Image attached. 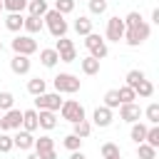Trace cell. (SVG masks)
I'll use <instances>...</instances> for the list:
<instances>
[{"label": "cell", "mask_w": 159, "mask_h": 159, "mask_svg": "<svg viewBox=\"0 0 159 159\" xmlns=\"http://www.w3.org/2000/svg\"><path fill=\"white\" fill-rule=\"evenodd\" d=\"M149 32H152V27H149V22L142 17L139 22H134V25H129V27H124V42L129 45V47H139L142 42H147L149 40Z\"/></svg>", "instance_id": "1"}, {"label": "cell", "mask_w": 159, "mask_h": 159, "mask_svg": "<svg viewBox=\"0 0 159 159\" xmlns=\"http://www.w3.org/2000/svg\"><path fill=\"white\" fill-rule=\"evenodd\" d=\"M42 22H45V27L50 30V35H52V37H62V35H67V30H70V25H67L65 15H60L55 7H52V10H47V12L42 15Z\"/></svg>", "instance_id": "2"}, {"label": "cell", "mask_w": 159, "mask_h": 159, "mask_svg": "<svg viewBox=\"0 0 159 159\" xmlns=\"http://www.w3.org/2000/svg\"><path fill=\"white\" fill-rule=\"evenodd\" d=\"M52 87H55V92H60V94H75V92H80L82 80H80L77 75H72V72H60V75L52 80Z\"/></svg>", "instance_id": "3"}, {"label": "cell", "mask_w": 159, "mask_h": 159, "mask_svg": "<svg viewBox=\"0 0 159 159\" xmlns=\"http://www.w3.org/2000/svg\"><path fill=\"white\" fill-rule=\"evenodd\" d=\"M57 112H60V114H62V119H65V122H70V124L87 119V114H84V107H82L77 99H62V107H60Z\"/></svg>", "instance_id": "4"}, {"label": "cell", "mask_w": 159, "mask_h": 159, "mask_svg": "<svg viewBox=\"0 0 159 159\" xmlns=\"http://www.w3.org/2000/svg\"><path fill=\"white\" fill-rule=\"evenodd\" d=\"M10 47H12V52L15 55H35L37 52V40L32 37V35H15L12 40H10Z\"/></svg>", "instance_id": "5"}, {"label": "cell", "mask_w": 159, "mask_h": 159, "mask_svg": "<svg viewBox=\"0 0 159 159\" xmlns=\"http://www.w3.org/2000/svg\"><path fill=\"white\" fill-rule=\"evenodd\" d=\"M84 47L89 50V55L92 57H97V60H104L107 57V40L102 37V35H97L94 30L89 32V35H84Z\"/></svg>", "instance_id": "6"}, {"label": "cell", "mask_w": 159, "mask_h": 159, "mask_svg": "<svg viewBox=\"0 0 159 159\" xmlns=\"http://www.w3.org/2000/svg\"><path fill=\"white\" fill-rule=\"evenodd\" d=\"M55 50H57V55H60V62H75V60H77V47H75V42H72L67 35L57 37Z\"/></svg>", "instance_id": "7"}, {"label": "cell", "mask_w": 159, "mask_h": 159, "mask_svg": "<svg viewBox=\"0 0 159 159\" xmlns=\"http://www.w3.org/2000/svg\"><path fill=\"white\" fill-rule=\"evenodd\" d=\"M22 127V112L10 107L0 114V132H12V129H20Z\"/></svg>", "instance_id": "8"}, {"label": "cell", "mask_w": 159, "mask_h": 159, "mask_svg": "<svg viewBox=\"0 0 159 159\" xmlns=\"http://www.w3.org/2000/svg\"><path fill=\"white\" fill-rule=\"evenodd\" d=\"M62 107V94L60 92H42L35 97V109H52L57 112Z\"/></svg>", "instance_id": "9"}, {"label": "cell", "mask_w": 159, "mask_h": 159, "mask_svg": "<svg viewBox=\"0 0 159 159\" xmlns=\"http://www.w3.org/2000/svg\"><path fill=\"white\" fill-rule=\"evenodd\" d=\"M104 37H107L109 42H119V40L124 37V20H122L119 15H112V17L107 20V30H104Z\"/></svg>", "instance_id": "10"}, {"label": "cell", "mask_w": 159, "mask_h": 159, "mask_svg": "<svg viewBox=\"0 0 159 159\" xmlns=\"http://www.w3.org/2000/svg\"><path fill=\"white\" fill-rule=\"evenodd\" d=\"M139 117H142V107L137 104V102H127V104H119V119L122 122H139Z\"/></svg>", "instance_id": "11"}, {"label": "cell", "mask_w": 159, "mask_h": 159, "mask_svg": "<svg viewBox=\"0 0 159 159\" xmlns=\"http://www.w3.org/2000/svg\"><path fill=\"white\" fill-rule=\"evenodd\" d=\"M112 119H114V114H112V109L104 107V104L92 112V127H102V129H104V127L112 124Z\"/></svg>", "instance_id": "12"}, {"label": "cell", "mask_w": 159, "mask_h": 159, "mask_svg": "<svg viewBox=\"0 0 159 159\" xmlns=\"http://www.w3.org/2000/svg\"><path fill=\"white\" fill-rule=\"evenodd\" d=\"M17 134L12 137V144L17 147V149H22V152H30L32 147H35V134L32 132H27V129H15Z\"/></svg>", "instance_id": "13"}, {"label": "cell", "mask_w": 159, "mask_h": 159, "mask_svg": "<svg viewBox=\"0 0 159 159\" xmlns=\"http://www.w3.org/2000/svg\"><path fill=\"white\" fill-rule=\"evenodd\" d=\"M37 127L45 129V132L55 129L57 127V112H52V109H37Z\"/></svg>", "instance_id": "14"}, {"label": "cell", "mask_w": 159, "mask_h": 159, "mask_svg": "<svg viewBox=\"0 0 159 159\" xmlns=\"http://www.w3.org/2000/svg\"><path fill=\"white\" fill-rule=\"evenodd\" d=\"M30 67H32V60H30L27 55H12V60H10V70H12L15 75H27Z\"/></svg>", "instance_id": "15"}, {"label": "cell", "mask_w": 159, "mask_h": 159, "mask_svg": "<svg viewBox=\"0 0 159 159\" xmlns=\"http://www.w3.org/2000/svg\"><path fill=\"white\" fill-rule=\"evenodd\" d=\"M42 27H45L42 17H37V15H25V20H22V30H25L27 35H37V32H42Z\"/></svg>", "instance_id": "16"}, {"label": "cell", "mask_w": 159, "mask_h": 159, "mask_svg": "<svg viewBox=\"0 0 159 159\" xmlns=\"http://www.w3.org/2000/svg\"><path fill=\"white\" fill-rule=\"evenodd\" d=\"M99 62H102V60H97V57H92V55L82 57V60H80L82 75H87V77H94V75H99Z\"/></svg>", "instance_id": "17"}, {"label": "cell", "mask_w": 159, "mask_h": 159, "mask_svg": "<svg viewBox=\"0 0 159 159\" xmlns=\"http://www.w3.org/2000/svg\"><path fill=\"white\" fill-rule=\"evenodd\" d=\"M32 149H35V154L42 157V154H47V152L55 149V139H52L50 134H40V139H35V147H32Z\"/></svg>", "instance_id": "18"}, {"label": "cell", "mask_w": 159, "mask_h": 159, "mask_svg": "<svg viewBox=\"0 0 159 159\" xmlns=\"http://www.w3.org/2000/svg\"><path fill=\"white\" fill-rule=\"evenodd\" d=\"M40 62H42V67H55L57 62H60V55H57V50L55 47H45V50H40Z\"/></svg>", "instance_id": "19"}, {"label": "cell", "mask_w": 159, "mask_h": 159, "mask_svg": "<svg viewBox=\"0 0 159 159\" xmlns=\"http://www.w3.org/2000/svg\"><path fill=\"white\" fill-rule=\"evenodd\" d=\"M20 129H27V132H37L40 127H37V109H25L22 112V127Z\"/></svg>", "instance_id": "20"}, {"label": "cell", "mask_w": 159, "mask_h": 159, "mask_svg": "<svg viewBox=\"0 0 159 159\" xmlns=\"http://www.w3.org/2000/svg\"><path fill=\"white\" fill-rule=\"evenodd\" d=\"M22 20H25L22 12H7V15H5V27H7L10 32H20V30H22Z\"/></svg>", "instance_id": "21"}, {"label": "cell", "mask_w": 159, "mask_h": 159, "mask_svg": "<svg viewBox=\"0 0 159 159\" xmlns=\"http://www.w3.org/2000/svg\"><path fill=\"white\" fill-rule=\"evenodd\" d=\"M72 27H75V32H77V35H82V37H84V35H89V32H92V20H89V15H80V17L75 20V25H72Z\"/></svg>", "instance_id": "22"}, {"label": "cell", "mask_w": 159, "mask_h": 159, "mask_svg": "<svg viewBox=\"0 0 159 159\" xmlns=\"http://www.w3.org/2000/svg\"><path fill=\"white\" fill-rule=\"evenodd\" d=\"M27 92H30L32 97L47 92V80H42V77H32V80H27Z\"/></svg>", "instance_id": "23"}, {"label": "cell", "mask_w": 159, "mask_h": 159, "mask_svg": "<svg viewBox=\"0 0 159 159\" xmlns=\"http://www.w3.org/2000/svg\"><path fill=\"white\" fill-rule=\"evenodd\" d=\"M147 124H142V122H132V129H129V139L134 142V144H139V142H144V137H147Z\"/></svg>", "instance_id": "24"}, {"label": "cell", "mask_w": 159, "mask_h": 159, "mask_svg": "<svg viewBox=\"0 0 159 159\" xmlns=\"http://www.w3.org/2000/svg\"><path fill=\"white\" fill-rule=\"evenodd\" d=\"M27 15H37V17H42L50 7H47V0H27Z\"/></svg>", "instance_id": "25"}, {"label": "cell", "mask_w": 159, "mask_h": 159, "mask_svg": "<svg viewBox=\"0 0 159 159\" xmlns=\"http://www.w3.org/2000/svg\"><path fill=\"white\" fill-rule=\"evenodd\" d=\"M72 134H77L80 139H87V137L92 134V122H89V119L75 122V124H72Z\"/></svg>", "instance_id": "26"}, {"label": "cell", "mask_w": 159, "mask_h": 159, "mask_svg": "<svg viewBox=\"0 0 159 159\" xmlns=\"http://www.w3.org/2000/svg\"><path fill=\"white\" fill-rule=\"evenodd\" d=\"M134 92H137V99H139V97H142V99H147V97H152V94H154V84L144 77V80L134 87Z\"/></svg>", "instance_id": "27"}, {"label": "cell", "mask_w": 159, "mask_h": 159, "mask_svg": "<svg viewBox=\"0 0 159 159\" xmlns=\"http://www.w3.org/2000/svg\"><path fill=\"white\" fill-rule=\"evenodd\" d=\"M144 77H147V75H144V72H142V70H129V72H127V75H124V84H127V87H132V89H134V87H137V84H139V82H142V80H144Z\"/></svg>", "instance_id": "28"}, {"label": "cell", "mask_w": 159, "mask_h": 159, "mask_svg": "<svg viewBox=\"0 0 159 159\" xmlns=\"http://www.w3.org/2000/svg\"><path fill=\"white\" fill-rule=\"evenodd\" d=\"M144 142H147L149 147L159 149V124H149V129H147V137H144Z\"/></svg>", "instance_id": "29"}, {"label": "cell", "mask_w": 159, "mask_h": 159, "mask_svg": "<svg viewBox=\"0 0 159 159\" xmlns=\"http://www.w3.org/2000/svg\"><path fill=\"white\" fill-rule=\"evenodd\" d=\"M137 157H139V159H157V149L149 147L147 142H139V144H137Z\"/></svg>", "instance_id": "30"}, {"label": "cell", "mask_w": 159, "mask_h": 159, "mask_svg": "<svg viewBox=\"0 0 159 159\" xmlns=\"http://www.w3.org/2000/svg\"><path fill=\"white\" fill-rule=\"evenodd\" d=\"M27 0H2V10L7 12H25Z\"/></svg>", "instance_id": "31"}, {"label": "cell", "mask_w": 159, "mask_h": 159, "mask_svg": "<svg viewBox=\"0 0 159 159\" xmlns=\"http://www.w3.org/2000/svg\"><path fill=\"white\" fill-rule=\"evenodd\" d=\"M82 142H84V139H80L77 134H67V137L62 139V147L70 149V152H77V149H82Z\"/></svg>", "instance_id": "32"}, {"label": "cell", "mask_w": 159, "mask_h": 159, "mask_svg": "<svg viewBox=\"0 0 159 159\" xmlns=\"http://www.w3.org/2000/svg\"><path fill=\"white\" fill-rule=\"evenodd\" d=\"M117 94H119V104H127V102H134V99H137V92H134L132 87H127V84L119 87Z\"/></svg>", "instance_id": "33"}, {"label": "cell", "mask_w": 159, "mask_h": 159, "mask_svg": "<svg viewBox=\"0 0 159 159\" xmlns=\"http://www.w3.org/2000/svg\"><path fill=\"white\" fill-rule=\"evenodd\" d=\"M142 114L147 117V122H149V124H159V104H157V102H152Z\"/></svg>", "instance_id": "34"}, {"label": "cell", "mask_w": 159, "mask_h": 159, "mask_svg": "<svg viewBox=\"0 0 159 159\" xmlns=\"http://www.w3.org/2000/svg\"><path fill=\"white\" fill-rule=\"evenodd\" d=\"M75 2H77V0H55V10H57L60 15H70V12L75 10Z\"/></svg>", "instance_id": "35"}, {"label": "cell", "mask_w": 159, "mask_h": 159, "mask_svg": "<svg viewBox=\"0 0 159 159\" xmlns=\"http://www.w3.org/2000/svg\"><path fill=\"white\" fill-rule=\"evenodd\" d=\"M10 107H15V94L7 92V89H2V92H0V112H5V109H10Z\"/></svg>", "instance_id": "36"}, {"label": "cell", "mask_w": 159, "mask_h": 159, "mask_svg": "<svg viewBox=\"0 0 159 159\" xmlns=\"http://www.w3.org/2000/svg\"><path fill=\"white\" fill-rule=\"evenodd\" d=\"M99 154H102V159H107V157H114V154H122V152H119V147L114 142H104L99 147Z\"/></svg>", "instance_id": "37"}, {"label": "cell", "mask_w": 159, "mask_h": 159, "mask_svg": "<svg viewBox=\"0 0 159 159\" xmlns=\"http://www.w3.org/2000/svg\"><path fill=\"white\" fill-rule=\"evenodd\" d=\"M87 5H89L92 15H104L107 12V0H87Z\"/></svg>", "instance_id": "38"}, {"label": "cell", "mask_w": 159, "mask_h": 159, "mask_svg": "<svg viewBox=\"0 0 159 159\" xmlns=\"http://www.w3.org/2000/svg\"><path fill=\"white\" fill-rule=\"evenodd\" d=\"M104 107H109V109H117V107H119V94H117V89L104 92Z\"/></svg>", "instance_id": "39"}, {"label": "cell", "mask_w": 159, "mask_h": 159, "mask_svg": "<svg viewBox=\"0 0 159 159\" xmlns=\"http://www.w3.org/2000/svg\"><path fill=\"white\" fill-rule=\"evenodd\" d=\"M12 149H15L12 137H10L7 132H0V152H2V154H7V152H12Z\"/></svg>", "instance_id": "40"}, {"label": "cell", "mask_w": 159, "mask_h": 159, "mask_svg": "<svg viewBox=\"0 0 159 159\" xmlns=\"http://www.w3.org/2000/svg\"><path fill=\"white\" fill-rule=\"evenodd\" d=\"M70 159H87V157H84L82 149H77V152H70Z\"/></svg>", "instance_id": "41"}, {"label": "cell", "mask_w": 159, "mask_h": 159, "mask_svg": "<svg viewBox=\"0 0 159 159\" xmlns=\"http://www.w3.org/2000/svg\"><path fill=\"white\" fill-rule=\"evenodd\" d=\"M152 22H154V25H159V7H154V10H152Z\"/></svg>", "instance_id": "42"}, {"label": "cell", "mask_w": 159, "mask_h": 159, "mask_svg": "<svg viewBox=\"0 0 159 159\" xmlns=\"http://www.w3.org/2000/svg\"><path fill=\"white\" fill-rule=\"evenodd\" d=\"M27 159H40V154H35V152H32V154H27Z\"/></svg>", "instance_id": "43"}, {"label": "cell", "mask_w": 159, "mask_h": 159, "mask_svg": "<svg viewBox=\"0 0 159 159\" xmlns=\"http://www.w3.org/2000/svg\"><path fill=\"white\" fill-rule=\"evenodd\" d=\"M107 159H122V154H114V157H107Z\"/></svg>", "instance_id": "44"}, {"label": "cell", "mask_w": 159, "mask_h": 159, "mask_svg": "<svg viewBox=\"0 0 159 159\" xmlns=\"http://www.w3.org/2000/svg\"><path fill=\"white\" fill-rule=\"evenodd\" d=\"M2 47H5V45H2V40H0V52H2Z\"/></svg>", "instance_id": "45"}, {"label": "cell", "mask_w": 159, "mask_h": 159, "mask_svg": "<svg viewBox=\"0 0 159 159\" xmlns=\"http://www.w3.org/2000/svg\"><path fill=\"white\" fill-rule=\"evenodd\" d=\"M0 12H2V0H0Z\"/></svg>", "instance_id": "46"}, {"label": "cell", "mask_w": 159, "mask_h": 159, "mask_svg": "<svg viewBox=\"0 0 159 159\" xmlns=\"http://www.w3.org/2000/svg\"><path fill=\"white\" fill-rule=\"evenodd\" d=\"M0 114H2V112H0Z\"/></svg>", "instance_id": "47"}]
</instances>
